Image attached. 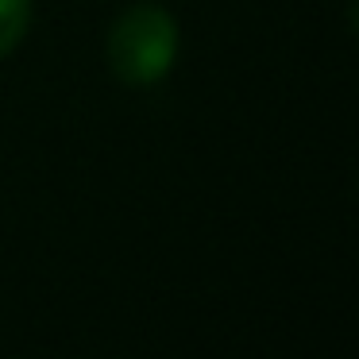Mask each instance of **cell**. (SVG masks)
<instances>
[{"label": "cell", "mask_w": 359, "mask_h": 359, "mask_svg": "<svg viewBox=\"0 0 359 359\" xmlns=\"http://www.w3.org/2000/svg\"><path fill=\"white\" fill-rule=\"evenodd\" d=\"M104 55L124 86H155L178 58V20L163 4H132L112 24Z\"/></svg>", "instance_id": "cell-1"}, {"label": "cell", "mask_w": 359, "mask_h": 359, "mask_svg": "<svg viewBox=\"0 0 359 359\" xmlns=\"http://www.w3.org/2000/svg\"><path fill=\"white\" fill-rule=\"evenodd\" d=\"M32 24V0H0V58L12 55Z\"/></svg>", "instance_id": "cell-2"}]
</instances>
